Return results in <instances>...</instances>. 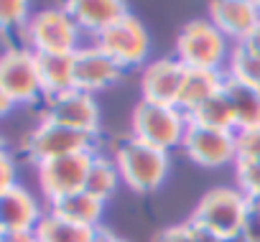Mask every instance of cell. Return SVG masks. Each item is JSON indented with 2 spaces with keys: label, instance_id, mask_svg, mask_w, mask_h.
<instances>
[{
  "label": "cell",
  "instance_id": "cell-16",
  "mask_svg": "<svg viewBox=\"0 0 260 242\" xmlns=\"http://www.w3.org/2000/svg\"><path fill=\"white\" fill-rule=\"evenodd\" d=\"M64 8L79 26L82 36L92 39L130 13L127 3H122V0H69V3H64Z\"/></svg>",
  "mask_w": 260,
  "mask_h": 242
},
{
  "label": "cell",
  "instance_id": "cell-28",
  "mask_svg": "<svg viewBox=\"0 0 260 242\" xmlns=\"http://www.w3.org/2000/svg\"><path fill=\"white\" fill-rule=\"evenodd\" d=\"M16 174H18V171H16L13 156H11L3 146H0V194L18 184V181H16Z\"/></svg>",
  "mask_w": 260,
  "mask_h": 242
},
{
  "label": "cell",
  "instance_id": "cell-12",
  "mask_svg": "<svg viewBox=\"0 0 260 242\" xmlns=\"http://www.w3.org/2000/svg\"><path fill=\"white\" fill-rule=\"evenodd\" d=\"M184 77H186V66L176 56H164L146 64L141 72V99L176 107Z\"/></svg>",
  "mask_w": 260,
  "mask_h": 242
},
{
  "label": "cell",
  "instance_id": "cell-9",
  "mask_svg": "<svg viewBox=\"0 0 260 242\" xmlns=\"http://www.w3.org/2000/svg\"><path fill=\"white\" fill-rule=\"evenodd\" d=\"M94 156H97V151H87V153L61 156V158L36 163L39 189L46 196V201H56L61 196L84 191V181H87V174H89Z\"/></svg>",
  "mask_w": 260,
  "mask_h": 242
},
{
  "label": "cell",
  "instance_id": "cell-34",
  "mask_svg": "<svg viewBox=\"0 0 260 242\" xmlns=\"http://www.w3.org/2000/svg\"><path fill=\"white\" fill-rule=\"evenodd\" d=\"M13 107H16V102L8 97V92L3 89V84H0V120H3L6 115H11V112H13Z\"/></svg>",
  "mask_w": 260,
  "mask_h": 242
},
{
  "label": "cell",
  "instance_id": "cell-4",
  "mask_svg": "<svg viewBox=\"0 0 260 242\" xmlns=\"http://www.w3.org/2000/svg\"><path fill=\"white\" fill-rule=\"evenodd\" d=\"M189 128V117L179 107L138 102L130 117V138H136L158 151H174L181 146L184 133Z\"/></svg>",
  "mask_w": 260,
  "mask_h": 242
},
{
  "label": "cell",
  "instance_id": "cell-26",
  "mask_svg": "<svg viewBox=\"0 0 260 242\" xmlns=\"http://www.w3.org/2000/svg\"><path fill=\"white\" fill-rule=\"evenodd\" d=\"M237 189L245 194L247 201L260 204V163H235Z\"/></svg>",
  "mask_w": 260,
  "mask_h": 242
},
{
  "label": "cell",
  "instance_id": "cell-29",
  "mask_svg": "<svg viewBox=\"0 0 260 242\" xmlns=\"http://www.w3.org/2000/svg\"><path fill=\"white\" fill-rule=\"evenodd\" d=\"M242 234L250 242H260V204L250 201L247 214H245V224H242Z\"/></svg>",
  "mask_w": 260,
  "mask_h": 242
},
{
  "label": "cell",
  "instance_id": "cell-7",
  "mask_svg": "<svg viewBox=\"0 0 260 242\" xmlns=\"http://www.w3.org/2000/svg\"><path fill=\"white\" fill-rule=\"evenodd\" d=\"M23 151L28 153V158L34 163H44V161H51V158L94 151V135L41 117L39 125L28 133Z\"/></svg>",
  "mask_w": 260,
  "mask_h": 242
},
{
  "label": "cell",
  "instance_id": "cell-14",
  "mask_svg": "<svg viewBox=\"0 0 260 242\" xmlns=\"http://www.w3.org/2000/svg\"><path fill=\"white\" fill-rule=\"evenodd\" d=\"M207 13L217 31L232 44H242L260 21V8L255 0H212Z\"/></svg>",
  "mask_w": 260,
  "mask_h": 242
},
{
  "label": "cell",
  "instance_id": "cell-30",
  "mask_svg": "<svg viewBox=\"0 0 260 242\" xmlns=\"http://www.w3.org/2000/svg\"><path fill=\"white\" fill-rule=\"evenodd\" d=\"M153 242H191V234H189V227L184 222V224H171V227L161 229L153 237Z\"/></svg>",
  "mask_w": 260,
  "mask_h": 242
},
{
  "label": "cell",
  "instance_id": "cell-33",
  "mask_svg": "<svg viewBox=\"0 0 260 242\" xmlns=\"http://www.w3.org/2000/svg\"><path fill=\"white\" fill-rule=\"evenodd\" d=\"M0 242H36L34 232H0Z\"/></svg>",
  "mask_w": 260,
  "mask_h": 242
},
{
  "label": "cell",
  "instance_id": "cell-3",
  "mask_svg": "<svg viewBox=\"0 0 260 242\" xmlns=\"http://www.w3.org/2000/svg\"><path fill=\"white\" fill-rule=\"evenodd\" d=\"M21 36L34 54H74L82 46V31L64 6L31 13Z\"/></svg>",
  "mask_w": 260,
  "mask_h": 242
},
{
  "label": "cell",
  "instance_id": "cell-24",
  "mask_svg": "<svg viewBox=\"0 0 260 242\" xmlns=\"http://www.w3.org/2000/svg\"><path fill=\"white\" fill-rule=\"evenodd\" d=\"M224 77L257 87L260 84V59L252 56L242 44H235L232 51H230L227 66H224Z\"/></svg>",
  "mask_w": 260,
  "mask_h": 242
},
{
  "label": "cell",
  "instance_id": "cell-19",
  "mask_svg": "<svg viewBox=\"0 0 260 242\" xmlns=\"http://www.w3.org/2000/svg\"><path fill=\"white\" fill-rule=\"evenodd\" d=\"M222 94L227 97V102L232 107L237 130H247V128L260 125V92H257V87L224 77Z\"/></svg>",
  "mask_w": 260,
  "mask_h": 242
},
{
  "label": "cell",
  "instance_id": "cell-35",
  "mask_svg": "<svg viewBox=\"0 0 260 242\" xmlns=\"http://www.w3.org/2000/svg\"><path fill=\"white\" fill-rule=\"evenodd\" d=\"M97 242H125V239H120V237H115V234H110V232H102V229H100Z\"/></svg>",
  "mask_w": 260,
  "mask_h": 242
},
{
  "label": "cell",
  "instance_id": "cell-23",
  "mask_svg": "<svg viewBox=\"0 0 260 242\" xmlns=\"http://www.w3.org/2000/svg\"><path fill=\"white\" fill-rule=\"evenodd\" d=\"M191 125H202V128H212V130H230V133H237L235 128V115H232V107L227 102V97L219 92L214 97H209L204 105H199L194 112L186 115Z\"/></svg>",
  "mask_w": 260,
  "mask_h": 242
},
{
  "label": "cell",
  "instance_id": "cell-11",
  "mask_svg": "<svg viewBox=\"0 0 260 242\" xmlns=\"http://www.w3.org/2000/svg\"><path fill=\"white\" fill-rule=\"evenodd\" d=\"M46 120H54L59 125L89 133L97 138L100 133V105L94 94H87L82 89H69L56 97L44 99V115Z\"/></svg>",
  "mask_w": 260,
  "mask_h": 242
},
{
  "label": "cell",
  "instance_id": "cell-20",
  "mask_svg": "<svg viewBox=\"0 0 260 242\" xmlns=\"http://www.w3.org/2000/svg\"><path fill=\"white\" fill-rule=\"evenodd\" d=\"M44 99L74 89V54H36Z\"/></svg>",
  "mask_w": 260,
  "mask_h": 242
},
{
  "label": "cell",
  "instance_id": "cell-17",
  "mask_svg": "<svg viewBox=\"0 0 260 242\" xmlns=\"http://www.w3.org/2000/svg\"><path fill=\"white\" fill-rule=\"evenodd\" d=\"M49 212L61 217L64 222H72L77 227L100 229V219L105 214V201L94 199L87 191H77L69 196H61L56 201H49Z\"/></svg>",
  "mask_w": 260,
  "mask_h": 242
},
{
  "label": "cell",
  "instance_id": "cell-15",
  "mask_svg": "<svg viewBox=\"0 0 260 242\" xmlns=\"http://www.w3.org/2000/svg\"><path fill=\"white\" fill-rule=\"evenodd\" d=\"M41 217L36 196L21 184L0 194V232H34Z\"/></svg>",
  "mask_w": 260,
  "mask_h": 242
},
{
  "label": "cell",
  "instance_id": "cell-1",
  "mask_svg": "<svg viewBox=\"0 0 260 242\" xmlns=\"http://www.w3.org/2000/svg\"><path fill=\"white\" fill-rule=\"evenodd\" d=\"M232 41L217 31L209 18H194L181 26L176 36V59L186 69H207V72H224Z\"/></svg>",
  "mask_w": 260,
  "mask_h": 242
},
{
  "label": "cell",
  "instance_id": "cell-36",
  "mask_svg": "<svg viewBox=\"0 0 260 242\" xmlns=\"http://www.w3.org/2000/svg\"><path fill=\"white\" fill-rule=\"evenodd\" d=\"M219 242H250V239H247V237L240 232V234H232V237H222Z\"/></svg>",
  "mask_w": 260,
  "mask_h": 242
},
{
  "label": "cell",
  "instance_id": "cell-21",
  "mask_svg": "<svg viewBox=\"0 0 260 242\" xmlns=\"http://www.w3.org/2000/svg\"><path fill=\"white\" fill-rule=\"evenodd\" d=\"M34 234H36V242H97L100 229L77 227V224L64 222L61 217H56L51 212H44Z\"/></svg>",
  "mask_w": 260,
  "mask_h": 242
},
{
  "label": "cell",
  "instance_id": "cell-25",
  "mask_svg": "<svg viewBox=\"0 0 260 242\" xmlns=\"http://www.w3.org/2000/svg\"><path fill=\"white\" fill-rule=\"evenodd\" d=\"M31 18L26 0H0V33H21Z\"/></svg>",
  "mask_w": 260,
  "mask_h": 242
},
{
  "label": "cell",
  "instance_id": "cell-10",
  "mask_svg": "<svg viewBox=\"0 0 260 242\" xmlns=\"http://www.w3.org/2000/svg\"><path fill=\"white\" fill-rule=\"evenodd\" d=\"M181 148L189 161L202 168H222L227 163H237V138L230 130H212L189 123Z\"/></svg>",
  "mask_w": 260,
  "mask_h": 242
},
{
  "label": "cell",
  "instance_id": "cell-5",
  "mask_svg": "<svg viewBox=\"0 0 260 242\" xmlns=\"http://www.w3.org/2000/svg\"><path fill=\"white\" fill-rule=\"evenodd\" d=\"M247 206L250 201L237 186H214L199 199L189 222L207 227L217 237H232L242 232Z\"/></svg>",
  "mask_w": 260,
  "mask_h": 242
},
{
  "label": "cell",
  "instance_id": "cell-18",
  "mask_svg": "<svg viewBox=\"0 0 260 242\" xmlns=\"http://www.w3.org/2000/svg\"><path fill=\"white\" fill-rule=\"evenodd\" d=\"M222 84H224V72L186 69V77H184V84H181L176 107H179L184 115H189V112H194L199 105H204L209 97L219 94V92H222Z\"/></svg>",
  "mask_w": 260,
  "mask_h": 242
},
{
  "label": "cell",
  "instance_id": "cell-38",
  "mask_svg": "<svg viewBox=\"0 0 260 242\" xmlns=\"http://www.w3.org/2000/svg\"><path fill=\"white\" fill-rule=\"evenodd\" d=\"M257 92H260V84H257Z\"/></svg>",
  "mask_w": 260,
  "mask_h": 242
},
{
  "label": "cell",
  "instance_id": "cell-37",
  "mask_svg": "<svg viewBox=\"0 0 260 242\" xmlns=\"http://www.w3.org/2000/svg\"><path fill=\"white\" fill-rule=\"evenodd\" d=\"M257 8H260V0H257Z\"/></svg>",
  "mask_w": 260,
  "mask_h": 242
},
{
  "label": "cell",
  "instance_id": "cell-31",
  "mask_svg": "<svg viewBox=\"0 0 260 242\" xmlns=\"http://www.w3.org/2000/svg\"><path fill=\"white\" fill-rule=\"evenodd\" d=\"M186 227H189L191 242H219V239H222V237H217L214 232H209L207 227H199V224H194V222H186Z\"/></svg>",
  "mask_w": 260,
  "mask_h": 242
},
{
  "label": "cell",
  "instance_id": "cell-6",
  "mask_svg": "<svg viewBox=\"0 0 260 242\" xmlns=\"http://www.w3.org/2000/svg\"><path fill=\"white\" fill-rule=\"evenodd\" d=\"M92 44L105 51L122 72L141 66L151 51V36L143 21L136 13H127L120 21H115L110 28H105L100 36L92 39Z\"/></svg>",
  "mask_w": 260,
  "mask_h": 242
},
{
  "label": "cell",
  "instance_id": "cell-27",
  "mask_svg": "<svg viewBox=\"0 0 260 242\" xmlns=\"http://www.w3.org/2000/svg\"><path fill=\"white\" fill-rule=\"evenodd\" d=\"M237 161L240 163H260V125L237 130Z\"/></svg>",
  "mask_w": 260,
  "mask_h": 242
},
{
  "label": "cell",
  "instance_id": "cell-13",
  "mask_svg": "<svg viewBox=\"0 0 260 242\" xmlns=\"http://www.w3.org/2000/svg\"><path fill=\"white\" fill-rule=\"evenodd\" d=\"M122 77V69L94 44H82L74 51V89L97 94L112 87Z\"/></svg>",
  "mask_w": 260,
  "mask_h": 242
},
{
  "label": "cell",
  "instance_id": "cell-32",
  "mask_svg": "<svg viewBox=\"0 0 260 242\" xmlns=\"http://www.w3.org/2000/svg\"><path fill=\"white\" fill-rule=\"evenodd\" d=\"M242 46H245L252 56H257V59H260V21L255 23V28L250 31V36L242 41Z\"/></svg>",
  "mask_w": 260,
  "mask_h": 242
},
{
  "label": "cell",
  "instance_id": "cell-8",
  "mask_svg": "<svg viewBox=\"0 0 260 242\" xmlns=\"http://www.w3.org/2000/svg\"><path fill=\"white\" fill-rule=\"evenodd\" d=\"M0 84H3V89L16 105H34L44 99L36 54L26 49L23 44L8 46L0 54Z\"/></svg>",
  "mask_w": 260,
  "mask_h": 242
},
{
  "label": "cell",
  "instance_id": "cell-2",
  "mask_svg": "<svg viewBox=\"0 0 260 242\" xmlns=\"http://www.w3.org/2000/svg\"><path fill=\"white\" fill-rule=\"evenodd\" d=\"M112 161L120 171V181L136 194H153L169 176V153L136 138L122 141L115 148Z\"/></svg>",
  "mask_w": 260,
  "mask_h": 242
},
{
  "label": "cell",
  "instance_id": "cell-22",
  "mask_svg": "<svg viewBox=\"0 0 260 242\" xmlns=\"http://www.w3.org/2000/svg\"><path fill=\"white\" fill-rule=\"evenodd\" d=\"M117 186H120V171H117L115 161L97 153L92 158V166H89V174L84 181V191L100 201H110L115 196Z\"/></svg>",
  "mask_w": 260,
  "mask_h": 242
}]
</instances>
